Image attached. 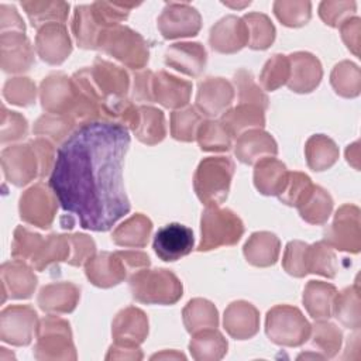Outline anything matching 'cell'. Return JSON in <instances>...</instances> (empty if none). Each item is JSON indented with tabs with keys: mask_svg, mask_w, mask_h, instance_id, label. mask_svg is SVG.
Returning <instances> with one entry per match:
<instances>
[{
	"mask_svg": "<svg viewBox=\"0 0 361 361\" xmlns=\"http://www.w3.org/2000/svg\"><path fill=\"white\" fill-rule=\"evenodd\" d=\"M130 147L128 128L117 121L82 123L61 144L49 188L61 207L80 227L107 231L131 206L123 183V162Z\"/></svg>",
	"mask_w": 361,
	"mask_h": 361,
	"instance_id": "cell-1",
	"label": "cell"
},
{
	"mask_svg": "<svg viewBox=\"0 0 361 361\" xmlns=\"http://www.w3.org/2000/svg\"><path fill=\"white\" fill-rule=\"evenodd\" d=\"M55 158L52 145L47 140L38 138L27 145L6 148L1 154L3 172L11 183L23 186L38 175H48L54 168Z\"/></svg>",
	"mask_w": 361,
	"mask_h": 361,
	"instance_id": "cell-2",
	"label": "cell"
},
{
	"mask_svg": "<svg viewBox=\"0 0 361 361\" xmlns=\"http://www.w3.org/2000/svg\"><path fill=\"white\" fill-rule=\"evenodd\" d=\"M234 162L227 157H209L203 159L195 173L193 186L197 197L206 206L221 204L230 189Z\"/></svg>",
	"mask_w": 361,
	"mask_h": 361,
	"instance_id": "cell-3",
	"label": "cell"
},
{
	"mask_svg": "<svg viewBox=\"0 0 361 361\" xmlns=\"http://www.w3.org/2000/svg\"><path fill=\"white\" fill-rule=\"evenodd\" d=\"M133 298L142 303L172 305L182 296L180 281L166 269H140L130 278Z\"/></svg>",
	"mask_w": 361,
	"mask_h": 361,
	"instance_id": "cell-4",
	"label": "cell"
},
{
	"mask_svg": "<svg viewBox=\"0 0 361 361\" xmlns=\"http://www.w3.org/2000/svg\"><path fill=\"white\" fill-rule=\"evenodd\" d=\"M97 47L133 69H140L148 62L147 42L128 27L114 25L106 28L99 38Z\"/></svg>",
	"mask_w": 361,
	"mask_h": 361,
	"instance_id": "cell-5",
	"label": "cell"
},
{
	"mask_svg": "<svg viewBox=\"0 0 361 361\" xmlns=\"http://www.w3.org/2000/svg\"><path fill=\"white\" fill-rule=\"evenodd\" d=\"M244 233L241 220L228 209L207 206L202 214V240L199 251L235 244Z\"/></svg>",
	"mask_w": 361,
	"mask_h": 361,
	"instance_id": "cell-6",
	"label": "cell"
},
{
	"mask_svg": "<svg viewBox=\"0 0 361 361\" xmlns=\"http://www.w3.org/2000/svg\"><path fill=\"white\" fill-rule=\"evenodd\" d=\"M267 334L276 344L299 345L310 334V326L299 309L275 306L267 314Z\"/></svg>",
	"mask_w": 361,
	"mask_h": 361,
	"instance_id": "cell-7",
	"label": "cell"
},
{
	"mask_svg": "<svg viewBox=\"0 0 361 361\" xmlns=\"http://www.w3.org/2000/svg\"><path fill=\"white\" fill-rule=\"evenodd\" d=\"M324 241L341 251L358 252L361 245L360 231V210L357 206H341L334 217V221L324 231Z\"/></svg>",
	"mask_w": 361,
	"mask_h": 361,
	"instance_id": "cell-8",
	"label": "cell"
},
{
	"mask_svg": "<svg viewBox=\"0 0 361 361\" xmlns=\"http://www.w3.org/2000/svg\"><path fill=\"white\" fill-rule=\"evenodd\" d=\"M202 25L200 14L188 3H166L158 17V30L165 39L193 37Z\"/></svg>",
	"mask_w": 361,
	"mask_h": 361,
	"instance_id": "cell-9",
	"label": "cell"
},
{
	"mask_svg": "<svg viewBox=\"0 0 361 361\" xmlns=\"http://www.w3.org/2000/svg\"><path fill=\"white\" fill-rule=\"evenodd\" d=\"M56 196L44 183H37L20 197L21 219L41 228H48L56 213Z\"/></svg>",
	"mask_w": 361,
	"mask_h": 361,
	"instance_id": "cell-10",
	"label": "cell"
},
{
	"mask_svg": "<svg viewBox=\"0 0 361 361\" xmlns=\"http://www.w3.org/2000/svg\"><path fill=\"white\" fill-rule=\"evenodd\" d=\"M193 231L180 224L171 223L159 228L154 237V251L162 261H176L193 248Z\"/></svg>",
	"mask_w": 361,
	"mask_h": 361,
	"instance_id": "cell-11",
	"label": "cell"
},
{
	"mask_svg": "<svg viewBox=\"0 0 361 361\" xmlns=\"http://www.w3.org/2000/svg\"><path fill=\"white\" fill-rule=\"evenodd\" d=\"M35 48L42 61L51 65L62 63L72 51L71 39L65 25L52 23L38 28Z\"/></svg>",
	"mask_w": 361,
	"mask_h": 361,
	"instance_id": "cell-12",
	"label": "cell"
},
{
	"mask_svg": "<svg viewBox=\"0 0 361 361\" xmlns=\"http://www.w3.org/2000/svg\"><path fill=\"white\" fill-rule=\"evenodd\" d=\"M37 327V313L30 306H11L1 313V338L11 344H28Z\"/></svg>",
	"mask_w": 361,
	"mask_h": 361,
	"instance_id": "cell-13",
	"label": "cell"
},
{
	"mask_svg": "<svg viewBox=\"0 0 361 361\" xmlns=\"http://www.w3.org/2000/svg\"><path fill=\"white\" fill-rule=\"evenodd\" d=\"M210 45L221 54H233L248 44V30L243 18L226 16L210 31Z\"/></svg>",
	"mask_w": 361,
	"mask_h": 361,
	"instance_id": "cell-14",
	"label": "cell"
},
{
	"mask_svg": "<svg viewBox=\"0 0 361 361\" xmlns=\"http://www.w3.org/2000/svg\"><path fill=\"white\" fill-rule=\"evenodd\" d=\"M127 274L128 268L120 251L102 252L86 262V276L93 285L100 288H110L120 283Z\"/></svg>",
	"mask_w": 361,
	"mask_h": 361,
	"instance_id": "cell-15",
	"label": "cell"
},
{
	"mask_svg": "<svg viewBox=\"0 0 361 361\" xmlns=\"http://www.w3.org/2000/svg\"><path fill=\"white\" fill-rule=\"evenodd\" d=\"M233 97V87L226 79L207 78L199 85L196 107L200 110L202 114L214 117L224 113V110L231 104Z\"/></svg>",
	"mask_w": 361,
	"mask_h": 361,
	"instance_id": "cell-16",
	"label": "cell"
},
{
	"mask_svg": "<svg viewBox=\"0 0 361 361\" xmlns=\"http://www.w3.org/2000/svg\"><path fill=\"white\" fill-rule=\"evenodd\" d=\"M288 86L298 93L312 92L322 79V65L316 56L307 52H296L289 58Z\"/></svg>",
	"mask_w": 361,
	"mask_h": 361,
	"instance_id": "cell-17",
	"label": "cell"
},
{
	"mask_svg": "<svg viewBox=\"0 0 361 361\" xmlns=\"http://www.w3.org/2000/svg\"><path fill=\"white\" fill-rule=\"evenodd\" d=\"M165 63L185 75L199 76L206 65V51L199 42H179L165 52Z\"/></svg>",
	"mask_w": 361,
	"mask_h": 361,
	"instance_id": "cell-18",
	"label": "cell"
},
{
	"mask_svg": "<svg viewBox=\"0 0 361 361\" xmlns=\"http://www.w3.org/2000/svg\"><path fill=\"white\" fill-rule=\"evenodd\" d=\"M192 92V83L180 80L166 72L154 75L152 94L154 100L168 109H179L188 104Z\"/></svg>",
	"mask_w": 361,
	"mask_h": 361,
	"instance_id": "cell-19",
	"label": "cell"
},
{
	"mask_svg": "<svg viewBox=\"0 0 361 361\" xmlns=\"http://www.w3.org/2000/svg\"><path fill=\"white\" fill-rule=\"evenodd\" d=\"M275 140L261 130H248L238 135L235 142V157L243 164H257L258 161L276 154Z\"/></svg>",
	"mask_w": 361,
	"mask_h": 361,
	"instance_id": "cell-20",
	"label": "cell"
},
{
	"mask_svg": "<svg viewBox=\"0 0 361 361\" xmlns=\"http://www.w3.org/2000/svg\"><path fill=\"white\" fill-rule=\"evenodd\" d=\"M32 63V51L24 32H1V66L6 72H21Z\"/></svg>",
	"mask_w": 361,
	"mask_h": 361,
	"instance_id": "cell-21",
	"label": "cell"
},
{
	"mask_svg": "<svg viewBox=\"0 0 361 361\" xmlns=\"http://www.w3.org/2000/svg\"><path fill=\"white\" fill-rule=\"evenodd\" d=\"M148 333L145 314L135 307L121 310L113 322V334L120 345H137Z\"/></svg>",
	"mask_w": 361,
	"mask_h": 361,
	"instance_id": "cell-22",
	"label": "cell"
},
{
	"mask_svg": "<svg viewBox=\"0 0 361 361\" xmlns=\"http://www.w3.org/2000/svg\"><path fill=\"white\" fill-rule=\"evenodd\" d=\"M224 327L230 336L244 340L258 330V312L247 302L231 303L224 313Z\"/></svg>",
	"mask_w": 361,
	"mask_h": 361,
	"instance_id": "cell-23",
	"label": "cell"
},
{
	"mask_svg": "<svg viewBox=\"0 0 361 361\" xmlns=\"http://www.w3.org/2000/svg\"><path fill=\"white\" fill-rule=\"evenodd\" d=\"M79 289L72 283H51L41 289L38 305L44 312L69 313L79 299Z\"/></svg>",
	"mask_w": 361,
	"mask_h": 361,
	"instance_id": "cell-24",
	"label": "cell"
},
{
	"mask_svg": "<svg viewBox=\"0 0 361 361\" xmlns=\"http://www.w3.org/2000/svg\"><path fill=\"white\" fill-rule=\"evenodd\" d=\"M286 166L275 159L274 157H267L257 162L254 171L255 188L262 195H279L288 180Z\"/></svg>",
	"mask_w": 361,
	"mask_h": 361,
	"instance_id": "cell-25",
	"label": "cell"
},
{
	"mask_svg": "<svg viewBox=\"0 0 361 361\" xmlns=\"http://www.w3.org/2000/svg\"><path fill=\"white\" fill-rule=\"evenodd\" d=\"M1 278L3 290H8L10 296L14 299L30 298L37 285V278L31 268L21 264L20 259L4 264L1 267Z\"/></svg>",
	"mask_w": 361,
	"mask_h": 361,
	"instance_id": "cell-26",
	"label": "cell"
},
{
	"mask_svg": "<svg viewBox=\"0 0 361 361\" xmlns=\"http://www.w3.org/2000/svg\"><path fill=\"white\" fill-rule=\"evenodd\" d=\"M247 261L255 267H269L279 255V240L268 231L254 233L244 245Z\"/></svg>",
	"mask_w": 361,
	"mask_h": 361,
	"instance_id": "cell-27",
	"label": "cell"
},
{
	"mask_svg": "<svg viewBox=\"0 0 361 361\" xmlns=\"http://www.w3.org/2000/svg\"><path fill=\"white\" fill-rule=\"evenodd\" d=\"M220 123L226 127L231 137L241 135L247 130L264 126V110L254 104H238L237 107L224 111Z\"/></svg>",
	"mask_w": 361,
	"mask_h": 361,
	"instance_id": "cell-28",
	"label": "cell"
},
{
	"mask_svg": "<svg viewBox=\"0 0 361 361\" xmlns=\"http://www.w3.org/2000/svg\"><path fill=\"white\" fill-rule=\"evenodd\" d=\"M72 31L76 38L79 47L90 49L97 48L99 38L104 28L96 21L92 6L90 4H80L75 7Z\"/></svg>",
	"mask_w": 361,
	"mask_h": 361,
	"instance_id": "cell-29",
	"label": "cell"
},
{
	"mask_svg": "<svg viewBox=\"0 0 361 361\" xmlns=\"http://www.w3.org/2000/svg\"><path fill=\"white\" fill-rule=\"evenodd\" d=\"M337 290L333 285L322 281H310L303 293V303L314 319H326L331 314Z\"/></svg>",
	"mask_w": 361,
	"mask_h": 361,
	"instance_id": "cell-30",
	"label": "cell"
},
{
	"mask_svg": "<svg viewBox=\"0 0 361 361\" xmlns=\"http://www.w3.org/2000/svg\"><path fill=\"white\" fill-rule=\"evenodd\" d=\"M152 223L149 219L142 214H135L114 230L111 240L121 247L141 248L148 243Z\"/></svg>",
	"mask_w": 361,
	"mask_h": 361,
	"instance_id": "cell-31",
	"label": "cell"
},
{
	"mask_svg": "<svg viewBox=\"0 0 361 361\" xmlns=\"http://www.w3.org/2000/svg\"><path fill=\"white\" fill-rule=\"evenodd\" d=\"M32 27L41 28L47 24H63L68 18L69 4L65 1H21Z\"/></svg>",
	"mask_w": 361,
	"mask_h": 361,
	"instance_id": "cell-32",
	"label": "cell"
},
{
	"mask_svg": "<svg viewBox=\"0 0 361 361\" xmlns=\"http://www.w3.org/2000/svg\"><path fill=\"white\" fill-rule=\"evenodd\" d=\"M305 152L307 165L313 171H324L330 168L338 158V148L334 141L322 134L313 135L307 140Z\"/></svg>",
	"mask_w": 361,
	"mask_h": 361,
	"instance_id": "cell-33",
	"label": "cell"
},
{
	"mask_svg": "<svg viewBox=\"0 0 361 361\" xmlns=\"http://www.w3.org/2000/svg\"><path fill=\"white\" fill-rule=\"evenodd\" d=\"M296 207L300 213V217L307 223L323 224L331 213L333 200L324 189L320 186H313L307 197Z\"/></svg>",
	"mask_w": 361,
	"mask_h": 361,
	"instance_id": "cell-34",
	"label": "cell"
},
{
	"mask_svg": "<svg viewBox=\"0 0 361 361\" xmlns=\"http://www.w3.org/2000/svg\"><path fill=\"white\" fill-rule=\"evenodd\" d=\"M138 124L134 130L137 138L148 145L157 144L165 137V121L161 110L154 107L141 106Z\"/></svg>",
	"mask_w": 361,
	"mask_h": 361,
	"instance_id": "cell-35",
	"label": "cell"
},
{
	"mask_svg": "<svg viewBox=\"0 0 361 361\" xmlns=\"http://www.w3.org/2000/svg\"><path fill=\"white\" fill-rule=\"evenodd\" d=\"M183 322L190 333L217 326V310L204 299H193L183 309Z\"/></svg>",
	"mask_w": 361,
	"mask_h": 361,
	"instance_id": "cell-36",
	"label": "cell"
},
{
	"mask_svg": "<svg viewBox=\"0 0 361 361\" xmlns=\"http://www.w3.org/2000/svg\"><path fill=\"white\" fill-rule=\"evenodd\" d=\"M248 30V47L252 49H267L275 39V27L271 20L261 13H248L243 17Z\"/></svg>",
	"mask_w": 361,
	"mask_h": 361,
	"instance_id": "cell-37",
	"label": "cell"
},
{
	"mask_svg": "<svg viewBox=\"0 0 361 361\" xmlns=\"http://www.w3.org/2000/svg\"><path fill=\"white\" fill-rule=\"evenodd\" d=\"M336 317L350 329H358L360 326V295L358 285L344 289L340 295H336L333 303Z\"/></svg>",
	"mask_w": 361,
	"mask_h": 361,
	"instance_id": "cell-38",
	"label": "cell"
},
{
	"mask_svg": "<svg viewBox=\"0 0 361 361\" xmlns=\"http://www.w3.org/2000/svg\"><path fill=\"white\" fill-rule=\"evenodd\" d=\"M202 116L196 107H186L172 113L171 133L172 137L180 141H193L202 126Z\"/></svg>",
	"mask_w": 361,
	"mask_h": 361,
	"instance_id": "cell-39",
	"label": "cell"
},
{
	"mask_svg": "<svg viewBox=\"0 0 361 361\" xmlns=\"http://www.w3.org/2000/svg\"><path fill=\"white\" fill-rule=\"evenodd\" d=\"M307 272L319 274L327 278H333L337 272L336 255L326 241H320L307 247L306 255Z\"/></svg>",
	"mask_w": 361,
	"mask_h": 361,
	"instance_id": "cell-40",
	"label": "cell"
},
{
	"mask_svg": "<svg viewBox=\"0 0 361 361\" xmlns=\"http://www.w3.org/2000/svg\"><path fill=\"white\" fill-rule=\"evenodd\" d=\"M334 90L344 97H354L360 93V69L353 62L344 61L334 66L331 72Z\"/></svg>",
	"mask_w": 361,
	"mask_h": 361,
	"instance_id": "cell-41",
	"label": "cell"
},
{
	"mask_svg": "<svg viewBox=\"0 0 361 361\" xmlns=\"http://www.w3.org/2000/svg\"><path fill=\"white\" fill-rule=\"evenodd\" d=\"M196 138L203 151H227L231 147V135L220 121L202 123Z\"/></svg>",
	"mask_w": 361,
	"mask_h": 361,
	"instance_id": "cell-42",
	"label": "cell"
},
{
	"mask_svg": "<svg viewBox=\"0 0 361 361\" xmlns=\"http://www.w3.org/2000/svg\"><path fill=\"white\" fill-rule=\"evenodd\" d=\"M73 120L61 114H44L34 126V133L56 142H63L72 134Z\"/></svg>",
	"mask_w": 361,
	"mask_h": 361,
	"instance_id": "cell-43",
	"label": "cell"
},
{
	"mask_svg": "<svg viewBox=\"0 0 361 361\" xmlns=\"http://www.w3.org/2000/svg\"><path fill=\"white\" fill-rule=\"evenodd\" d=\"M96 21L106 30L118 25L120 21L126 20L133 7L138 3H111V1H94L90 4Z\"/></svg>",
	"mask_w": 361,
	"mask_h": 361,
	"instance_id": "cell-44",
	"label": "cell"
},
{
	"mask_svg": "<svg viewBox=\"0 0 361 361\" xmlns=\"http://www.w3.org/2000/svg\"><path fill=\"white\" fill-rule=\"evenodd\" d=\"M312 4L309 1H275L274 13L283 25L300 27L310 20Z\"/></svg>",
	"mask_w": 361,
	"mask_h": 361,
	"instance_id": "cell-45",
	"label": "cell"
},
{
	"mask_svg": "<svg viewBox=\"0 0 361 361\" xmlns=\"http://www.w3.org/2000/svg\"><path fill=\"white\" fill-rule=\"evenodd\" d=\"M289 59L285 55H274L261 72V83L265 90H275L289 79Z\"/></svg>",
	"mask_w": 361,
	"mask_h": 361,
	"instance_id": "cell-46",
	"label": "cell"
},
{
	"mask_svg": "<svg viewBox=\"0 0 361 361\" xmlns=\"http://www.w3.org/2000/svg\"><path fill=\"white\" fill-rule=\"evenodd\" d=\"M313 185L310 178L302 172L288 173V180L283 190L278 195L279 199L289 206H299L310 193Z\"/></svg>",
	"mask_w": 361,
	"mask_h": 361,
	"instance_id": "cell-47",
	"label": "cell"
},
{
	"mask_svg": "<svg viewBox=\"0 0 361 361\" xmlns=\"http://www.w3.org/2000/svg\"><path fill=\"white\" fill-rule=\"evenodd\" d=\"M44 240L39 234L31 233L30 230L24 227H17L14 231V241H13V250L11 255L17 259H27L32 261L35 255L38 254Z\"/></svg>",
	"mask_w": 361,
	"mask_h": 361,
	"instance_id": "cell-48",
	"label": "cell"
},
{
	"mask_svg": "<svg viewBox=\"0 0 361 361\" xmlns=\"http://www.w3.org/2000/svg\"><path fill=\"white\" fill-rule=\"evenodd\" d=\"M234 82L237 85L240 104H254L261 107L262 110L267 109L268 99L261 92V89L254 83L252 75L244 69L238 71L234 76Z\"/></svg>",
	"mask_w": 361,
	"mask_h": 361,
	"instance_id": "cell-49",
	"label": "cell"
},
{
	"mask_svg": "<svg viewBox=\"0 0 361 361\" xmlns=\"http://www.w3.org/2000/svg\"><path fill=\"white\" fill-rule=\"evenodd\" d=\"M355 1H322L319 6V16L324 24L330 27H340L343 21L355 13Z\"/></svg>",
	"mask_w": 361,
	"mask_h": 361,
	"instance_id": "cell-50",
	"label": "cell"
},
{
	"mask_svg": "<svg viewBox=\"0 0 361 361\" xmlns=\"http://www.w3.org/2000/svg\"><path fill=\"white\" fill-rule=\"evenodd\" d=\"M307 244L302 241H290L286 245L285 255H283V268L288 274L293 276H305L307 274Z\"/></svg>",
	"mask_w": 361,
	"mask_h": 361,
	"instance_id": "cell-51",
	"label": "cell"
},
{
	"mask_svg": "<svg viewBox=\"0 0 361 361\" xmlns=\"http://www.w3.org/2000/svg\"><path fill=\"white\" fill-rule=\"evenodd\" d=\"M3 94L13 104L28 106L35 99V85L28 78H14L6 83Z\"/></svg>",
	"mask_w": 361,
	"mask_h": 361,
	"instance_id": "cell-52",
	"label": "cell"
},
{
	"mask_svg": "<svg viewBox=\"0 0 361 361\" xmlns=\"http://www.w3.org/2000/svg\"><path fill=\"white\" fill-rule=\"evenodd\" d=\"M314 345L322 347L327 355H333L338 348L341 343V333L337 330V327L329 322H319L314 326Z\"/></svg>",
	"mask_w": 361,
	"mask_h": 361,
	"instance_id": "cell-53",
	"label": "cell"
},
{
	"mask_svg": "<svg viewBox=\"0 0 361 361\" xmlns=\"http://www.w3.org/2000/svg\"><path fill=\"white\" fill-rule=\"evenodd\" d=\"M69 243H71V257L68 262L71 265L80 267L92 258L96 248L92 238H89L85 234H73V235H69Z\"/></svg>",
	"mask_w": 361,
	"mask_h": 361,
	"instance_id": "cell-54",
	"label": "cell"
},
{
	"mask_svg": "<svg viewBox=\"0 0 361 361\" xmlns=\"http://www.w3.org/2000/svg\"><path fill=\"white\" fill-rule=\"evenodd\" d=\"M3 113L8 117V123L6 120L1 121V141L6 142L7 140H20L27 134V121L23 116L14 111H7L3 109Z\"/></svg>",
	"mask_w": 361,
	"mask_h": 361,
	"instance_id": "cell-55",
	"label": "cell"
},
{
	"mask_svg": "<svg viewBox=\"0 0 361 361\" xmlns=\"http://www.w3.org/2000/svg\"><path fill=\"white\" fill-rule=\"evenodd\" d=\"M152 79H154V73L151 71H144V72H140L134 76L133 97L135 100H138V102H154Z\"/></svg>",
	"mask_w": 361,
	"mask_h": 361,
	"instance_id": "cell-56",
	"label": "cell"
},
{
	"mask_svg": "<svg viewBox=\"0 0 361 361\" xmlns=\"http://www.w3.org/2000/svg\"><path fill=\"white\" fill-rule=\"evenodd\" d=\"M341 37L344 42L347 44L348 49H351L355 55H358V47H360V32H361V24L358 17H350L340 25Z\"/></svg>",
	"mask_w": 361,
	"mask_h": 361,
	"instance_id": "cell-57",
	"label": "cell"
},
{
	"mask_svg": "<svg viewBox=\"0 0 361 361\" xmlns=\"http://www.w3.org/2000/svg\"><path fill=\"white\" fill-rule=\"evenodd\" d=\"M0 11H1V31H6L7 27H10L11 30L10 32H24L25 30L24 23L14 7L1 4Z\"/></svg>",
	"mask_w": 361,
	"mask_h": 361,
	"instance_id": "cell-58",
	"label": "cell"
}]
</instances>
